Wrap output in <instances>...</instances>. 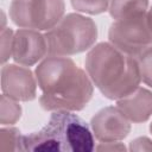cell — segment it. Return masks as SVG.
Masks as SVG:
<instances>
[{"mask_svg": "<svg viewBox=\"0 0 152 152\" xmlns=\"http://www.w3.org/2000/svg\"><path fill=\"white\" fill-rule=\"evenodd\" d=\"M150 132H151V134H152V122H151V125H150Z\"/></svg>", "mask_w": 152, "mask_h": 152, "instance_id": "cell-20", "label": "cell"}, {"mask_svg": "<svg viewBox=\"0 0 152 152\" xmlns=\"http://www.w3.org/2000/svg\"><path fill=\"white\" fill-rule=\"evenodd\" d=\"M91 127L72 112H53L38 132L23 135V151L90 152L95 148Z\"/></svg>", "mask_w": 152, "mask_h": 152, "instance_id": "cell-3", "label": "cell"}, {"mask_svg": "<svg viewBox=\"0 0 152 152\" xmlns=\"http://www.w3.org/2000/svg\"><path fill=\"white\" fill-rule=\"evenodd\" d=\"M94 137L101 142L120 141L131 131V121L114 106H108L99 110L90 121Z\"/></svg>", "mask_w": 152, "mask_h": 152, "instance_id": "cell-8", "label": "cell"}, {"mask_svg": "<svg viewBox=\"0 0 152 152\" xmlns=\"http://www.w3.org/2000/svg\"><path fill=\"white\" fill-rule=\"evenodd\" d=\"M37 78L30 68L4 64L1 68V91L15 101H32L37 94Z\"/></svg>", "mask_w": 152, "mask_h": 152, "instance_id": "cell-7", "label": "cell"}, {"mask_svg": "<svg viewBox=\"0 0 152 152\" xmlns=\"http://www.w3.org/2000/svg\"><path fill=\"white\" fill-rule=\"evenodd\" d=\"M109 43L125 53L137 57L152 45V32L147 25L146 14L115 20L108 31Z\"/></svg>", "mask_w": 152, "mask_h": 152, "instance_id": "cell-6", "label": "cell"}, {"mask_svg": "<svg viewBox=\"0 0 152 152\" xmlns=\"http://www.w3.org/2000/svg\"><path fill=\"white\" fill-rule=\"evenodd\" d=\"M146 20H147V25H148V27L152 32V6L146 12Z\"/></svg>", "mask_w": 152, "mask_h": 152, "instance_id": "cell-19", "label": "cell"}, {"mask_svg": "<svg viewBox=\"0 0 152 152\" xmlns=\"http://www.w3.org/2000/svg\"><path fill=\"white\" fill-rule=\"evenodd\" d=\"M42 90L39 103L49 112H78L90 101L94 83L71 58L49 56L34 71Z\"/></svg>", "mask_w": 152, "mask_h": 152, "instance_id": "cell-1", "label": "cell"}, {"mask_svg": "<svg viewBox=\"0 0 152 152\" xmlns=\"http://www.w3.org/2000/svg\"><path fill=\"white\" fill-rule=\"evenodd\" d=\"M148 10V0H110L109 14L115 20H124L145 15Z\"/></svg>", "mask_w": 152, "mask_h": 152, "instance_id": "cell-11", "label": "cell"}, {"mask_svg": "<svg viewBox=\"0 0 152 152\" xmlns=\"http://www.w3.org/2000/svg\"><path fill=\"white\" fill-rule=\"evenodd\" d=\"M48 55L45 34L31 28H19L14 32L12 45V58L15 63L31 66Z\"/></svg>", "mask_w": 152, "mask_h": 152, "instance_id": "cell-9", "label": "cell"}, {"mask_svg": "<svg viewBox=\"0 0 152 152\" xmlns=\"http://www.w3.org/2000/svg\"><path fill=\"white\" fill-rule=\"evenodd\" d=\"M131 151H152V140L146 137H140L131 141Z\"/></svg>", "mask_w": 152, "mask_h": 152, "instance_id": "cell-17", "label": "cell"}, {"mask_svg": "<svg viewBox=\"0 0 152 152\" xmlns=\"http://www.w3.org/2000/svg\"><path fill=\"white\" fill-rule=\"evenodd\" d=\"M97 151H125L126 147L119 141H109V142H101L97 147Z\"/></svg>", "mask_w": 152, "mask_h": 152, "instance_id": "cell-18", "label": "cell"}, {"mask_svg": "<svg viewBox=\"0 0 152 152\" xmlns=\"http://www.w3.org/2000/svg\"><path fill=\"white\" fill-rule=\"evenodd\" d=\"M84 63L94 86L109 100H119L131 94L141 82L137 58L112 43H99L93 46Z\"/></svg>", "mask_w": 152, "mask_h": 152, "instance_id": "cell-2", "label": "cell"}, {"mask_svg": "<svg viewBox=\"0 0 152 152\" xmlns=\"http://www.w3.org/2000/svg\"><path fill=\"white\" fill-rule=\"evenodd\" d=\"M14 32L8 27L1 28V62L6 63L12 57V45H13Z\"/></svg>", "mask_w": 152, "mask_h": 152, "instance_id": "cell-16", "label": "cell"}, {"mask_svg": "<svg viewBox=\"0 0 152 152\" xmlns=\"http://www.w3.org/2000/svg\"><path fill=\"white\" fill-rule=\"evenodd\" d=\"M48 55L69 57L93 48L97 39L94 20L80 13L65 14L45 33Z\"/></svg>", "mask_w": 152, "mask_h": 152, "instance_id": "cell-4", "label": "cell"}, {"mask_svg": "<svg viewBox=\"0 0 152 152\" xmlns=\"http://www.w3.org/2000/svg\"><path fill=\"white\" fill-rule=\"evenodd\" d=\"M0 151H23V134L15 127H2L0 129Z\"/></svg>", "mask_w": 152, "mask_h": 152, "instance_id": "cell-12", "label": "cell"}, {"mask_svg": "<svg viewBox=\"0 0 152 152\" xmlns=\"http://www.w3.org/2000/svg\"><path fill=\"white\" fill-rule=\"evenodd\" d=\"M74 10L87 14H101L109 8L110 0H70Z\"/></svg>", "mask_w": 152, "mask_h": 152, "instance_id": "cell-14", "label": "cell"}, {"mask_svg": "<svg viewBox=\"0 0 152 152\" xmlns=\"http://www.w3.org/2000/svg\"><path fill=\"white\" fill-rule=\"evenodd\" d=\"M21 116V107L18 101L1 95V108H0V122L1 125H13Z\"/></svg>", "mask_w": 152, "mask_h": 152, "instance_id": "cell-13", "label": "cell"}, {"mask_svg": "<svg viewBox=\"0 0 152 152\" xmlns=\"http://www.w3.org/2000/svg\"><path fill=\"white\" fill-rule=\"evenodd\" d=\"M64 0H13L10 17L20 28L49 31L64 17Z\"/></svg>", "mask_w": 152, "mask_h": 152, "instance_id": "cell-5", "label": "cell"}, {"mask_svg": "<svg viewBox=\"0 0 152 152\" xmlns=\"http://www.w3.org/2000/svg\"><path fill=\"white\" fill-rule=\"evenodd\" d=\"M116 107L131 122H145L152 116V91L138 87L131 94L116 100Z\"/></svg>", "mask_w": 152, "mask_h": 152, "instance_id": "cell-10", "label": "cell"}, {"mask_svg": "<svg viewBox=\"0 0 152 152\" xmlns=\"http://www.w3.org/2000/svg\"><path fill=\"white\" fill-rule=\"evenodd\" d=\"M141 81L152 88V45L145 49L137 57Z\"/></svg>", "mask_w": 152, "mask_h": 152, "instance_id": "cell-15", "label": "cell"}]
</instances>
